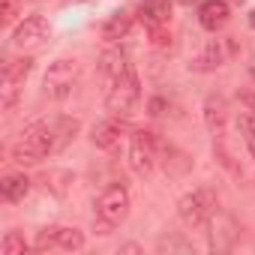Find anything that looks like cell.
Instances as JSON below:
<instances>
[{
  "label": "cell",
  "mask_w": 255,
  "mask_h": 255,
  "mask_svg": "<svg viewBox=\"0 0 255 255\" xmlns=\"http://www.w3.org/2000/svg\"><path fill=\"white\" fill-rule=\"evenodd\" d=\"M45 93L51 99H66L78 84V63L75 60H54L45 72Z\"/></svg>",
  "instance_id": "8992f818"
},
{
  "label": "cell",
  "mask_w": 255,
  "mask_h": 255,
  "mask_svg": "<svg viewBox=\"0 0 255 255\" xmlns=\"http://www.w3.org/2000/svg\"><path fill=\"white\" fill-rule=\"evenodd\" d=\"M132 21H135V15L129 12V9H120V12H114L105 24H102V39H108V42H117V39H126L129 36V30H132Z\"/></svg>",
  "instance_id": "5bb4252c"
},
{
  "label": "cell",
  "mask_w": 255,
  "mask_h": 255,
  "mask_svg": "<svg viewBox=\"0 0 255 255\" xmlns=\"http://www.w3.org/2000/svg\"><path fill=\"white\" fill-rule=\"evenodd\" d=\"M204 123H207V129L213 135V147H222L225 144V132H228V102L216 93H210L204 99Z\"/></svg>",
  "instance_id": "30bf717a"
},
{
  "label": "cell",
  "mask_w": 255,
  "mask_h": 255,
  "mask_svg": "<svg viewBox=\"0 0 255 255\" xmlns=\"http://www.w3.org/2000/svg\"><path fill=\"white\" fill-rule=\"evenodd\" d=\"M246 69H249V75H252V81H255V54H249V63H246Z\"/></svg>",
  "instance_id": "7402d4cb"
},
{
  "label": "cell",
  "mask_w": 255,
  "mask_h": 255,
  "mask_svg": "<svg viewBox=\"0 0 255 255\" xmlns=\"http://www.w3.org/2000/svg\"><path fill=\"white\" fill-rule=\"evenodd\" d=\"M126 132H129L126 117H111V120H102V123L93 126L90 141H93V147H99V150H114V147L126 138Z\"/></svg>",
  "instance_id": "8fae6325"
},
{
  "label": "cell",
  "mask_w": 255,
  "mask_h": 255,
  "mask_svg": "<svg viewBox=\"0 0 255 255\" xmlns=\"http://www.w3.org/2000/svg\"><path fill=\"white\" fill-rule=\"evenodd\" d=\"M231 18V6L225 3V0H204V3L198 6V24L210 33L222 30Z\"/></svg>",
  "instance_id": "4fadbf2b"
},
{
  "label": "cell",
  "mask_w": 255,
  "mask_h": 255,
  "mask_svg": "<svg viewBox=\"0 0 255 255\" xmlns=\"http://www.w3.org/2000/svg\"><path fill=\"white\" fill-rule=\"evenodd\" d=\"M18 12H21V0H0V21L3 24L15 21Z\"/></svg>",
  "instance_id": "d6986e66"
},
{
  "label": "cell",
  "mask_w": 255,
  "mask_h": 255,
  "mask_svg": "<svg viewBox=\"0 0 255 255\" xmlns=\"http://www.w3.org/2000/svg\"><path fill=\"white\" fill-rule=\"evenodd\" d=\"M48 36H51L48 21H45L42 15H30V18H24V21L15 27V33H12V45L21 48V51H33V48L45 45Z\"/></svg>",
  "instance_id": "9c48e42d"
},
{
  "label": "cell",
  "mask_w": 255,
  "mask_h": 255,
  "mask_svg": "<svg viewBox=\"0 0 255 255\" xmlns=\"http://www.w3.org/2000/svg\"><path fill=\"white\" fill-rule=\"evenodd\" d=\"M150 42L156 48H171V30L168 27H153L150 30Z\"/></svg>",
  "instance_id": "ffe728a7"
},
{
  "label": "cell",
  "mask_w": 255,
  "mask_h": 255,
  "mask_svg": "<svg viewBox=\"0 0 255 255\" xmlns=\"http://www.w3.org/2000/svg\"><path fill=\"white\" fill-rule=\"evenodd\" d=\"M33 69V60H6L3 66V78H0V105H3V111H9L15 102H18V93H21V84L24 78L30 75Z\"/></svg>",
  "instance_id": "52a82bcc"
},
{
  "label": "cell",
  "mask_w": 255,
  "mask_h": 255,
  "mask_svg": "<svg viewBox=\"0 0 255 255\" xmlns=\"http://www.w3.org/2000/svg\"><path fill=\"white\" fill-rule=\"evenodd\" d=\"M27 192H30V180L24 174H6L0 180V195H3V201H9V204L24 201Z\"/></svg>",
  "instance_id": "2e32d148"
},
{
  "label": "cell",
  "mask_w": 255,
  "mask_h": 255,
  "mask_svg": "<svg viewBox=\"0 0 255 255\" xmlns=\"http://www.w3.org/2000/svg\"><path fill=\"white\" fill-rule=\"evenodd\" d=\"M237 129H240V135H243V144H246L249 153L255 156V114H252V111L237 114Z\"/></svg>",
  "instance_id": "e0dca14e"
},
{
  "label": "cell",
  "mask_w": 255,
  "mask_h": 255,
  "mask_svg": "<svg viewBox=\"0 0 255 255\" xmlns=\"http://www.w3.org/2000/svg\"><path fill=\"white\" fill-rule=\"evenodd\" d=\"M0 252H3V255H24V252H27V243H24L21 234L9 231V234L3 237V243H0Z\"/></svg>",
  "instance_id": "ac0fdd59"
},
{
  "label": "cell",
  "mask_w": 255,
  "mask_h": 255,
  "mask_svg": "<svg viewBox=\"0 0 255 255\" xmlns=\"http://www.w3.org/2000/svg\"><path fill=\"white\" fill-rule=\"evenodd\" d=\"M99 75L105 84V108L111 111V117H132L141 102V81L129 54L108 48L99 57Z\"/></svg>",
  "instance_id": "6da1fadb"
},
{
  "label": "cell",
  "mask_w": 255,
  "mask_h": 255,
  "mask_svg": "<svg viewBox=\"0 0 255 255\" xmlns=\"http://www.w3.org/2000/svg\"><path fill=\"white\" fill-rule=\"evenodd\" d=\"M138 18L147 24V30H153V27H168V21H171V6L165 3V0H147V3L138 9Z\"/></svg>",
  "instance_id": "9a60e30c"
},
{
  "label": "cell",
  "mask_w": 255,
  "mask_h": 255,
  "mask_svg": "<svg viewBox=\"0 0 255 255\" xmlns=\"http://www.w3.org/2000/svg\"><path fill=\"white\" fill-rule=\"evenodd\" d=\"M162 159V141L150 129H135L129 138V165L138 177H153Z\"/></svg>",
  "instance_id": "277c9868"
},
{
  "label": "cell",
  "mask_w": 255,
  "mask_h": 255,
  "mask_svg": "<svg viewBox=\"0 0 255 255\" xmlns=\"http://www.w3.org/2000/svg\"><path fill=\"white\" fill-rule=\"evenodd\" d=\"M129 216V189L123 183H111L99 198H96V216L93 225L99 234H111L117 225H123V219Z\"/></svg>",
  "instance_id": "3957f363"
},
{
  "label": "cell",
  "mask_w": 255,
  "mask_h": 255,
  "mask_svg": "<svg viewBox=\"0 0 255 255\" xmlns=\"http://www.w3.org/2000/svg\"><path fill=\"white\" fill-rule=\"evenodd\" d=\"M78 120L75 117H51V120H36L21 132V138L12 144V159L18 165H36L45 156L57 153L66 147V141L75 138L78 132Z\"/></svg>",
  "instance_id": "7a4b0ae2"
},
{
  "label": "cell",
  "mask_w": 255,
  "mask_h": 255,
  "mask_svg": "<svg viewBox=\"0 0 255 255\" xmlns=\"http://www.w3.org/2000/svg\"><path fill=\"white\" fill-rule=\"evenodd\" d=\"M237 51V45H234V39H213V42H207V48L195 57V63H192V69H198V72H210V69H219L231 54Z\"/></svg>",
  "instance_id": "7c38bea8"
},
{
  "label": "cell",
  "mask_w": 255,
  "mask_h": 255,
  "mask_svg": "<svg viewBox=\"0 0 255 255\" xmlns=\"http://www.w3.org/2000/svg\"><path fill=\"white\" fill-rule=\"evenodd\" d=\"M177 213L186 228H207L216 216V195L210 189H192L177 201Z\"/></svg>",
  "instance_id": "5b68a950"
},
{
  "label": "cell",
  "mask_w": 255,
  "mask_h": 255,
  "mask_svg": "<svg viewBox=\"0 0 255 255\" xmlns=\"http://www.w3.org/2000/svg\"><path fill=\"white\" fill-rule=\"evenodd\" d=\"M84 246V234L78 228H63V225H51L42 228L33 240V249L39 252H51V249H63V252H78Z\"/></svg>",
  "instance_id": "ba28073f"
},
{
  "label": "cell",
  "mask_w": 255,
  "mask_h": 255,
  "mask_svg": "<svg viewBox=\"0 0 255 255\" xmlns=\"http://www.w3.org/2000/svg\"><path fill=\"white\" fill-rule=\"evenodd\" d=\"M249 24H252V27H255V9H252V12H249Z\"/></svg>",
  "instance_id": "cb8c5ba5"
},
{
  "label": "cell",
  "mask_w": 255,
  "mask_h": 255,
  "mask_svg": "<svg viewBox=\"0 0 255 255\" xmlns=\"http://www.w3.org/2000/svg\"><path fill=\"white\" fill-rule=\"evenodd\" d=\"M237 102H243V105L255 114V90H243V93L237 90Z\"/></svg>",
  "instance_id": "44dd1931"
},
{
  "label": "cell",
  "mask_w": 255,
  "mask_h": 255,
  "mask_svg": "<svg viewBox=\"0 0 255 255\" xmlns=\"http://www.w3.org/2000/svg\"><path fill=\"white\" fill-rule=\"evenodd\" d=\"M120 249H123V252H141V249H138L135 243H126V246H120Z\"/></svg>",
  "instance_id": "603a6c76"
}]
</instances>
